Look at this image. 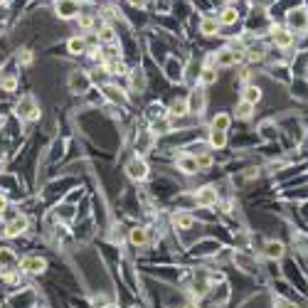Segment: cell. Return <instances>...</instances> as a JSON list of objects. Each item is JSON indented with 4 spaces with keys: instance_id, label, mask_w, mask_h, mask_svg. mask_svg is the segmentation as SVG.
Listing matches in <instances>:
<instances>
[{
    "instance_id": "1",
    "label": "cell",
    "mask_w": 308,
    "mask_h": 308,
    "mask_svg": "<svg viewBox=\"0 0 308 308\" xmlns=\"http://www.w3.org/2000/svg\"><path fill=\"white\" fill-rule=\"evenodd\" d=\"M286 28L296 35V32H306L308 30V8L298 5V8H288L286 10Z\"/></svg>"
},
{
    "instance_id": "2",
    "label": "cell",
    "mask_w": 308,
    "mask_h": 308,
    "mask_svg": "<svg viewBox=\"0 0 308 308\" xmlns=\"http://www.w3.org/2000/svg\"><path fill=\"white\" fill-rule=\"evenodd\" d=\"M271 42H274V47H279V50H291L293 42H296V35H293L288 28L274 25V28H271Z\"/></svg>"
},
{
    "instance_id": "3",
    "label": "cell",
    "mask_w": 308,
    "mask_h": 308,
    "mask_svg": "<svg viewBox=\"0 0 308 308\" xmlns=\"http://www.w3.org/2000/svg\"><path fill=\"white\" fill-rule=\"evenodd\" d=\"M244 59V52L237 47H224L215 55V67H234Z\"/></svg>"
},
{
    "instance_id": "4",
    "label": "cell",
    "mask_w": 308,
    "mask_h": 308,
    "mask_svg": "<svg viewBox=\"0 0 308 308\" xmlns=\"http://www.w3.org/2000/svg\"><path fill=\"white\" fill-rule=\"evenodd\" d=\"M188 113H195V116H200L202 111H205V106H207V94H205V86H195L190 94H188Z\"/></svg>"
},
{
    "instance_id": "5",
    "label": "cell",
    "mask_w": 308,
    "mask_h": 308,
    "mask_svg": "<svg viewBox=\"0 0 308 308\" xmlns=\"http://www.w3.org/2000/svg\"><path fill=\"white\" fill-rule=\"evenodd\" d=\"M20 118H25V121H35V118H40V106H37V101H35V96H23L20 101H18V111H15Z\"/></svg>"
},
{
    "instance_id": "6",
    "label": "cell",
    "mask_w": 308,
    "mask_h": 308,
    "mask_svg": "<svg viewBox=\"0 0 308 308\" xmlns=\"http://www.w3.org/2000/svg\"><path fill=\"white\" fill-rule=\"evenodd\" d=\"M57 15L62 20H72L82 13V5H79V0H57Z\"/></svg>"
},
{
    "instance_id": "7",
    "label": "cell",
    "mask_w": 308,
    "mask_h": 308,
    "mask_svg": "<svg viewBox=\"0 0 308 308\" xmlns=\"http://www.w3.org/2000/svg\"><path fill=\"white\" fill-rule=\"evenodd\" d=\"M217 200H220V197H217V190H215L212 185H205V188H200V190L195 193V202H197L200 207H205V210H207V207H215Z\"/></svg>"
},
{
    "instance_id": "8",
    "label": "cell",
    "mask_w": 308,
    "mask_h": 308,
    "mask_svg": "<svg viewBox=\"0 0 308 308\" xmlns=\"http://www.w3.org/2000/svg\"><path fill=\"white\" fill-rule=\"evenodd\" d=\"M126 173L131 180H145L148 178V163L143 158H133L128 166H126Z\"/></svg>"
},
{
    "instance_id": "9",
    "label": "cell",
    "mask_w": 308,
    "mask_h": 308,
    "mask_svg": "<svg viewBox=\"0 0 308 308\" xmlns=\"http://www.w3.org/2000/svg\"><path fill=\"white\" fill-rule=\"evenodd\" d=\"M20 269H23L25 274L37 276V274H42V271L47 269V261H45L42 256H25V259L20 261Z\"/></svg>"
},
{
    "instance_id": "10",
    "label": "cell",
    "mask_w": 308,
    "mask_h": 308,
    "mask_svg": "<svg viewBox=\"0 0 308 308\" xmlns=\"http://www.w3.org/2000/svg\"><path fill=\"white\" fill-rule=\"evenodd\" d=\"M178 170H183L185 175H195V173H200V168H197V158H195V156H188V153L178 156Z\"/></svg>"
},
{
    "instance_id": "11",
    "label": "cell",
    "mask_w": 308,
    "mask_h": 308,
    "mask_svg": "<svg viewBox=\"0 0 308 308\" xmlns=\"http://www.w3.org/2000/svg\"><path fill=\"white\" fill-rule=\"evenodd\" d=\"M264 254H266L269 259L279 261V259H283V254H286V247H283V242H279V239H269V242L264 244Z\"/></svg>"
},
{
    "instance_id": "12",
    "label": "cell",
    "mask_w": 308,
    "mask_h": 308,
    "mask_svg": "<svg viewBox=\"0 0 308 308\" xmlns=\"http://www.w3.org/2000/svg\"><path fill=\"white\" fill-rule=\"evenodd\" d=\"M28 224H30V222H28V217H25V215H18V217H15V220L5 227V237H20V234L28 229Z\"/></svg>"
},
{
    "instance_id": "13",
    "label": "cell",
    "mask_w": 308,
    "mask_h": 308,
    "mask_svg": "<svg viewBox=\"0 0 308 308\" xmlns=\"http://www.w3.org/2000/svg\"><path fill=\"white\" fill-rule=\"evenodd\" d=\"M242 101L256 106V104L261 101V86H256V84H244V89H242Z\"/></svg>"
},
{
    "instance_id": "14",
    "label": "cell",
    "mask_w": 308,
    "mask_h": 308,
    "mask_svg": "<svg viewBox=\"0 0 308 308\" xmlns=\"http://www.w3.org/2000/svg\"><path fill=\"white\" fill-rule=\"evenodd\" d=\"M207 145H210L212 150H222V148L227 145V133H224V131H215V128H210Z\"/></svg>"
},
{
    "instance_id": "15",
    "label": "cell",
    "mask_w": 308,
    "mask_h": 308,
    "mask_svg": "<svg viewBox=\"0 0 308 308\" xmlns=\"http://www.w3.org/2000/svg\"><path fill=\"white\" fill-rule=\"evenodd\" d=\"M237 20H239V10H237L234 5H227V8L220 13V18H217L220 25H234Z\"/></svg>"
},
{
    "instance_id": "16",
    "label": "cell",
    "mask_w": 308,
    "mask_h": 308,
    "mask_svg": "<svg viewBox=\"0 0 308 308\" xmlns=\"http://www.w3.org/2000/svg\"><path fill=\"white\" fill-rule=\"evenodd\" d=\"M217 79H220L217 67H205L200 72V86H212V84H217Z\"/></svg>"
},
{
    "instance_id": "17",
    "label": "cell",
    "mask_w": 308,
    "mask_h": 308,
    "mask_svg": "<svg viewBox=\"0 0 308 308\" xmlns=\"http://www.w3.org/2000/svg\"><path fill=\"white\" fill-rule=\"evenodd\" d=\"M173 224L185 232V229H193V227H195V217H193L190 212H178V215L173 217Z\"/></svg>"
},
{
    "instance_id": "18",
    "label": "cell",
    "mask_w": 308,
    "mask_h": 308,
    "mask_svg": "<svg viewBox=\"0 0 308 308\" xmlns=\"http://www.w3.org/2000/svg\"><path fill=\"white\" fill-rule=\"evenodd\" d=\"M220 23H217V18H202V23H200V32L202 35H220Z\"/></svg>"
},
{
    "instance_id": "19",
    "label": "cell",
    "mask_w": 308,
    "mask_h": 308,
    "mask_svg": "<svg viewBox=\"0 0 308 308\" xmlns=\"http://www.w3.org/2000/svg\"><path fill=\"white\" fill-rule=\"evenodd\" d=\"M69 84H72V89H74V91H86L91 82H89V77H86L84 72H74V74H72V79H69Z\"/></svg>"
},
{
    "instance_id": "20",
    "label": "cell",
    "mask_w": 308,
    "mask_h": 308,
    "mask_svg": "<svg viewBox=\"0 0 308 308\" xmlns=\"http://www.w3.org/2000/svg\"><path fill=\"white\" fill-rule=\"evenodd\" d=\"M128 239H131L133 247H145V242H148V232H145V227H133L131 234H128Z\"/></svg>"
},
{
    "instance_id": "21",
    "label": "cell",
    "mask_w": 308,
    "mask_h": 308,
    "mask_svg": "<svg viewBox=\"0 0 308 308\" xmlns=\"http://www.w3.org/2000/svg\"><path fill=\"white\" fill-rule=\"evenodd\" d=\"M96 37H99V42H104V45H113V42H116V30H113L111 25H101L99 32H96Z\"/></svg>"
},
{
    "instance_id": "22",
    "label": "cell",
    "mask_w": 308,
    "mask_h": 308,
    "mask_svg": "<svg viewBox=\"0 0 308 308\" xmlns=\"http://www.w3.org/2000/svg\"><path fill=\"white\" fill-rule=\"evenodd\" d=\"M104 69H106L109 74H113V77H123V74H128V69H126V64H123L121 59H111V62H104Z\"/></svg>"
},
{
    "instance_id": "23",
    "label": "cell",
    "mask_w": 308,
    "mask_h": 308,
    "mask_svg": "<svg viewBox=\"0 0 308 308\" xmlns=\"http://www.w3.org/2000/svg\"><path fill=\"white\" fill-rule=\"evenodd\" d=\"M229 123H232V116L229 113H217L215 118H212V123H210V128H215V131H229Z\"/></svg>"
},
{
    "instance_id": "24",
    "label": "cell",
    "mask_w": 308,
    "mask_h": 308,
    "mask_svg": "<svg viewBox=\"0 0 308 308\" xmlns=\"http://www.w3.org/2000/svg\"><path fill=\"white\" fill-rule=\"evenodd\" d=\"M67 50H69L72 55H84V52H86V40H84V37H72V40L67 42Z\"/></svg>"
},
{
    "instance_id": "25",
    "label": "cell",
    "mask_w": 308,
    "mask_h": 308,
    "mask_svg": "<svg viewBox=\"0 0 308 308\" xmlns=\"http://www.w3.org/2000/svg\"><path fill=\"white\" fill-rule=\"evenodd\" d=\"M234 113H237V118L247 121V118H252V116H254V104L239 101V104H237V109H234Z\"/></svg>"
},
{
    "instance_id": "26",
    "label": "cell",
    "mask_w": 308,
    "mask_h": 308,
    "mask_svg": "<svg viewBox=\"0 0 308 308\" xmlns=\"http://www.w3.org/2000/svg\"><path fill=\"white\" fill-rule=\"evenodd\" d=\"M168 113H170L173 118H175V116H185V113H188V101H185V99H175V101L170 104V111H168Z\"/></svg>"
},
{
    "instance_id": "27",
    "label": "cell",
    "mask_w": 308,
    "mask_h": 308,
    "mask_svg": "<svg viewBox=\"0 0 308 308\" xmlns=\"http://www.w3.org/2000/svg\"><path fill=\"white\" fill-rule=\"evenodd\" d=\"M293 247H296L298 252L308 254V234H303V232H293Z\"/></svg>"
},
{
    "instance_id": "28",
    "label": "cell",
    "mask_w": 308,
    "mask_h": 308,
    "mask_svg": "<svg viewBox=\"0 0 308 308\" xmlns=\"http://www.w3.org/2000/svg\"><path fill=\"white\" fill-rule=\"evenodd\" d=\"M77 23H79L82 30H91V28L96 25V20H94L91 13H79V15H77Z\"/></svg>"
},
{
    "instance_id": "29",
    "label": "cell",
    "mask_w": 308,
    "mask_h": 308,
    "mask_svg": "<svg viewBox=\"0 0 308 308\" xmlns=\"http://www.w3.org/2000/svg\"><path fill=\"white\" fill-rule=\"evenodd\" d=\"M15 261H18V256L13 249H0V266H13Z\"/></svg>"
},
{
    "instance_id": "30",
    "label": "cell",
    "mask_w": 308,
    "mask_h": 308,
    "mask_svg": "<svg viewBox=\"0 0 308 308\" xmlns=\"http://www.w3.org/2000/svg\"><path fill=\"white\" fill-rule=\"evenodd\" d=\"M104 91H106V96H109L111 101H121V104L126 101V94H123V89H116V86H106Z\"/></svg>"
},
{
    "instance_id": "31",
    "label": "cell",
    "mask_w": 308,
    "mask_h": 308,
    "mask_svg": "<svg viewBox=\"0 0 308 308\" xmlns=\"http://www.w3.org/2000/svg\"><path fill=\"white\" fill-rule=\"evenodd\" d=\"M212 163H215L212 153H202V156H197V168H200V170H207V168H212Z\"/></svg>"
},
{
    "instance_id": "32",
    "label": "cell",
    "mask_w": 308,
    "mask_h": 308,
    "mask_svg": "<svg viewBox=\"0 0 308 308\" xmlns=\"http://www.w3.org/2000/svg\"><path fill=\"white\" fill-rule=\"evenodd\" d=\"M148 118H153V121H161V118H166V109L161 106V104H153L150 109H148Z\"/></svg>"
},
{
    "instance_id": "33",
    "label": "cell",
    "mask_w": 308,
    "mask_h": 308,
    "mask_svg": "<svg viewBox=\"0 0 308 308\" xmlns=\"http://www.w3.org/2000/svg\"><path fill=\"white\" fill-rule=\"evenodd\" d=\"M293 96L308 101V82H298V84H293Z\"/></svg>"
},
{
    "instance_id": "34",
    "label": "cell",
    "mask_w": 308,
    "mask_h": 308,
    "mask_svg": "<svg viewBox=\"0 0 308 308\" xmlns=\"http://www.w3.org/2000/svg\"><path fill=\"white\" fill-rule=\"evenodd\" d=\"M185 153H188V156H195V158H197V156H202V153H207V145H205V143H193V145H188Z\"/></svg>"
},
{
    "instance_id": "35",
    "label": "cell",
    "mask_w": 308,
    "mask_h": 308,
    "mask_svg": "<svg viewBox=\"0 0 308 308\" xmlns=\"http://www.w3.org/2000/svg\"><path fill=\"white\" fill-rule=\"evenodd\" d=\"M18 64H23V67L32 64V52H30V50H23V52L18 55Z\"/></svg>"
},
{
    "instance_id": "36",
    "label": "cell",
    "mask_w": 308,
    "mask_h": 308,
    "mask_svg": "<svg viewBox=\"0 0 308 308\" xmlns=\"http://www.w3.org/2000/svg\"><path fill=\"white\" fill-rule=\"evenodd\" d=\"M15 86H18V79H15V77H5V79H3V89H5V91H15Z\"/></svg>"
},
{
    "instance_id": "37",
    "label": "cell",
    "mask_w": 308,
    "mask_h": 308,
    "mask_svg": "<svg viewBox=\"0 0 308 308\" xmlns=\"http://www.w3.org/2000/svg\"><path fill=\"white\" fill-rule=\"evenodd\" d=\"M274 308H296V303H291L286 298H274Z\"/></svg>"
},
{
    "instance_id": "38",
    "label": "cell",
    "mask_w": 308,
    "mask_h": 308,
    "mask_svg": "<svg viewBox=\"0 0 308 308\" xmlns=\"http://www.w3.org/2000/svg\"><path fill=\"white\" fill-rule=\"evenodd\" d=\"M5 210H8V197H5L3 193H0V215H3Z\"/></svg>"
},
{
    "instance_id": "39",
    "label": "cell",
    "mask_w": 308,
    "mask_h": 308,
    "mask_svg": "<svg viewBox=\"0 0 308 308\" xmlns=\"http://www.w3.org/2000/svg\"><path fill=\"white\" fill-rule=\"evenodd\" d=\"M145 3H148V0H128L131 8H145Z\"/></svg>"
},
{
    "instance_id": "40",
    "label": "cell",
    "mask_w": 308,
    "mask_h": 308,
    "mask_svg": "<svg viewBox=\"0 0 308 308\" xmlns=\"http://www.w3.org/2000/svg\"><path fill=\"white\" fill-rule=\"evenodd\" d=\"M224 3H227V5H237V3H239V0H224Z\"/></svg>"
},
{
    "instance_id": "41",
    "label": "cell",
    "mask_w": 308,
    "mask_h": 308,
    "mask_svg": "<svg viewBox=\"0 0 308 308\" xmlns=\"http://www.w3.org/2000/svg\"><path fill=\"white\" fill-rule=\"evenodd\" d=\"M0 163H3V150H0Z\"/></svg>"
},
{
    "instance_id": "42",
    "label": "cell",
    "mask_w": 308,
    "mask_h": 308,
    "mask_svg": "<svg viewBox=\"0 0 308 308\" xmlns=\"http://www.w3.org/2000/svg\"><path fill=\"white\" fill-rule=\"evenodd\" d=\"M5 3H8V0H0V5H5Z\"/></svg>"
}]
</instances>
